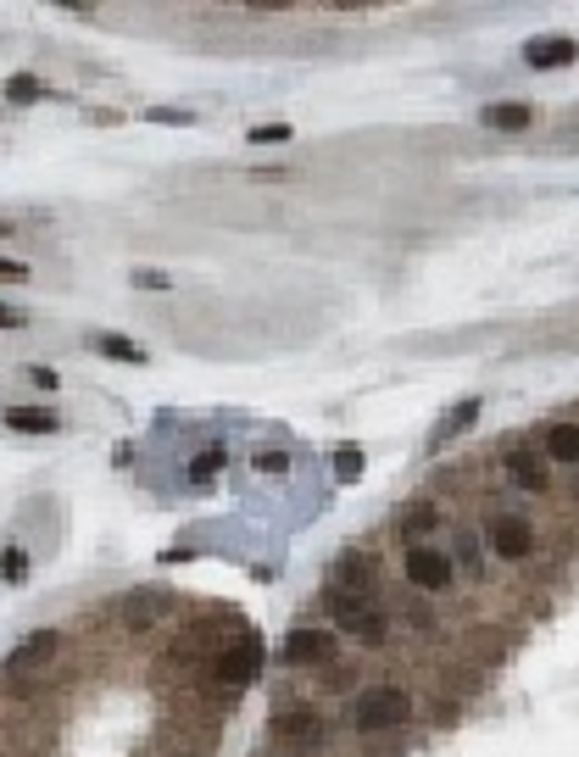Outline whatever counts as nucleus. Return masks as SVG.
<instances>
[{
    "mask_svg": "<svg viewBox=\"0 0 579 757\" xmlns=\"http://www.w3.org/2000/svg\"><path fill=\"white\" fill-rule=\"evenodd\" d=\"M402 530H412V535H423V530H434V507H412V512L402 518Z\"/></svg>",
    "mask_w": 579,
    "mask_h": 757,
    "instance_id": "19",
    "label": "nucleus"
},
{
    "mask_svg": "<svg viewBox=\"0 0 579 757\" xmlns=\"http://www.w3.org/2000/svg\"><path fill=\"white\" fill-rule=\"evenodd\" d=\"M284 139H290L284 123H257V128H251V146H284Z\"/></svg>",
    "mask_w": 579,
    "mask_h": 757,
    "instance_id": "18",
    "label": "nucleus"
},
{
    "mask_svg": "<svg viewBox=\"0 0 579 757\" xmlns=\"http://www.w3.org/2000/svg\"><path fill=\"white\" fill-rule=\"evenodd\" d=\"M257 669H262V646H257V641H239L234 651H223L218 680H223V685H251Z\"/></svg>",
    "mask_w": 579,
    "mask_h": 757,
    "instance_id": "6",
    "label": "nucleus"
},
{
    "mask_svg": "<svg viewBox=\"0 0 579 757\" xmlns=\"http://www.w3.org/2000/svg\"><path fill=\"white\" fill-rule=\"evenodd\" d=\"M28 278V268L23 262H12V257H0V284H23Z\"/></svg>",
    "mask_w": 579,
    "mask_h": 757,
    "instance_id": "22",
    "label": "nucleus"
},
{
    "mask_svg": "<svg viewBox=\"0 0 579 757\" xmlns=\"http://www.w3.org/2000/svg\"><path fill=\"white\" fill-rule=\"evenodd\" d=\"M412 719V696L402 691V685H373V691H362L357 696V707H352V724H357V735H384V730H402Z\"/></svg>",
    "mask_w": 579,
    "mask_h": 757,
    "instance_id": "1",
    "label": "nucleus"
},
{
    "mask_svg": "<svg viewBox=\"0 0 579 757\" xmlns=\"http://www.w3.org/2000/svg\"><path fill=\"white\" fill-rule=\"evenodd\" d=\"M407 580H412L418 591H452L457 562H452L446 551H434V546H412V551H407Z\"/></svg>",
    "mask_w": 579,
    "mask_h": 757,
    "instance_id": "3",
    "label": "nucleus"
},
{
    "mask_svg": "<svg viewBox=\"0 0 579 757\" xmlns=\"http://www.w3.org/2000/svg\"><path fill=\"white\" fill-rule=\"evenodd\" d=\"M134 278L145 284V290H168V278H162V273H151V268H145V273H134Z\"/></svg>",
    "mask_w": 579,
    "mask_h": 757,
    "instance_id": "26",
    "label": "nucleus"
},
{
    "mask_svg": "<svg viewBox=\"0 0 579 757\" xmlns=\"http://www.w3.org/2000/svg\"><path fill=\"white\" fill-rule=\"evenodd\" d=\"M362 468H368V457H362L357 446H341V451H334V473H341V480H357Z\"/></svg>",
    "mask_w": 579,
    "mask_h": 757,
    "instance_id": "17",
    "label": "nucleus"
},
{
    "mask_svg": "<svg viewBox=\"0 0 579 757\" xmlns=\"http://www.w3.org/2000/svg\"><path fill=\"white\" fill-rule=\"evenodd\" d=\"M57 646H62V635H57V630H34V635H28V641L7 657V669H12V674H28V669H39V662H51V657H57Z\"/></svg>",
    "mask_w": 579,
    "mask_h": 757,
    "instance_id": "7",
    "label": "nucleus"
},
{
    "mask_svg": "<svg viewBox=\"0 0 579 757\" xmlns=\"http://www.w3.org/2000/svg\"><path fill=\"white\" fill-rule=\"evenodd\" d=\"M529 117H535V107H523V101H496V107H485V123H491V128H529Z\"/></svg>",
    "mask_w": 579,
    "mask_h": 757,
    "instance_id": "13",
    "label": "nucleus"
},
{
    "mask_svg": "<svg viewBox=\"0 0 579 757\" xmlns=\"http://www.w3.org/2000/svg\"><path fill=\"white\" fill-rule=\"evenodd\" d=\"M341 580H346V585H373V562H357V557H352V562L341 568Z\"/></svg>",
    "mask_w": 579,
    "mask_h": 757,
    "instance_id": "20",
    "label": "nucleus"
},
{
    "mask_svg": "<svg viewBox=\"0 0 579 757\" xmlns=\"http://www.w3.org/2000/svg\"><path fill=\"white\" fill-rule=\"evenodd\" d=\"M95 351L112 357V362H145V351L134 340H123V335H95Z\"/></svg>",
    "mask_w": 579,
    "mask_h": 757,
    "instance_id": "15",
    "label": "nucleus"
},
{
    "mask_svg": "<svg viewBox=\"0 0 579 757\" xmlns=\"http://www.w3.org/2000/svg\"><path fill=\"white\" fill-rule=\"evenodd\" d=\"M574 57H579V45L563 39V34H557V39H529V45H523V62H529V67H568Z\"/></svg>",
    "mask_w": 579,
    "mask_h": 757,
    "instance_id": "10",
    "label": "nucleus"
},
{
    "mask_svg": "<svg viewBox=\"0 0 579 757\" xmlns=\"http://www.w3.org/2000/svg\"><path fill=\"white\" fill-rule=\"evenodd\" d=\"M28 385L34 390H57V368H28Z\"/></svg>",
    "mask_w": 579,
    "mask_h": 757,
    "instance_id": "23",
    "label": "nucleus"
},
{
    "mask_svg": "<svg viewBox=\"0 0 579 757\" xmlns=\"http://www.w3.org/2000/svg\"><path fill=\"white\" fill-rule=\"evenodd\" d=\"M257 468H262V473H284V468H290V457H284V451H262V457H257Z\"/></svg>",
    "mask_w": 579,
    "mask_h": 757,
    "instance_id": "25",
    "label": "nucleus"
},
{
    "mask_svg": "<svg viewBox=\"0 0 579 757\" xmlns=\"http://www.w3.org/2000/svg\"><path fill=\"white\" fill-rule=\"evenodd\" d=\"M485 541H491V557H502V562L535 557V524H529L523 512H502V518H491Z\"/></svg>",
    "mask_w": 579,
    "mask_h": 757,
    "instance_id": "2",
    "label": "nucleus"
},
{
    "mask_svg": "<svg viewBox=\"0 0 579 757\" xmlns=\"http://www.w3.org/2000/svg\"><path fill=\"white\" fill-rule=\"evenodd\" d=\"M218 468H223V451L212 446V451H201V457H196V468H189V473H196V480H212Z\"/></svg>",
    "mask_w": 579,
    "mask_h": 757,
    "instance_id": "21",
    "label": "nucleus"
},
{
    "mask_svg": "<svg viewBox=\"0 0 579 757\" xmlns=\"http://www.w3.org/2000/svg\"><path fill=\"white\" fill-rule=\"evenodd\" d=\"M284 657L296 662V669H323V662L334 657V635L301 624V630H290V635H284Z\"/></svg>",
    "mask_w": 579,
    "mask_h": 757,
    "instance_id": "4",
    "label": "nucleus"
},
{
    "mask_svg": "<svg viewBox=\"0 0 579 757\" xmlns=\"http://www.w3.org/2000/svg\"><path fill=\"white\" fill-rule=\"evenodd\" d=\"M507 473H513L518 491H546V468H541L535 451H507Z\"/></svg>",
    "mask_w": 579,
    "mask_h": 757,
    "instance_id": "12",
    "label": "nucleus"
},
{
    "mask_svg": "<svg viewBox=\"0 0 579 757\" xmlns=\"http://www.w3.org/2000/svg\"><path fill=\"white\" fill-rule=\"evenodd\" d=\"M479 407H485V401H479V396H468V401H457V407L446 412V423H441V435H434V446H441L446 435H463V430H468V423L479 418Z\"/></svg>",
    "mask_w": 579,
    "mask_h": 757,
    "instance_id": "14",
    "label": "nucleus"
},
{
    "mask_svg": "<svg viewBox=\"0 0 579 757\" xmlns=\"http://www.w3.org/2000/svg\"><path fill=\"white\" fill-rule=\"evenodd\" d=\"M7 95H12V101H34L39 84H34V78H12V84H7Z\"/></svg>",
    "mask_w": 579,
    "mask_h": 757,
    "instance_id": "24",
    "label": "nucleus"
},
{
    "mask_svg": "<svg viewBox=\"0 0 579 757\" xmlns=\"http://www.w3.org/2000/svg\"><path fill=\"white\" fill-rule=\"evenodd\" d=\"M0 580H28V551L23 546H7V551H0Z\"/></svg>",
    "mask_w": 579,
    "mask_h": 757,
    "instance_id": "16",
    "label": "nucleus"
},
{
    "mask_svg": "<svg viewBox=\"0 0 579 757\" xmlns=\"http://www.w3.org/2000/svg\"><path fill=\"white\" fill-rule=\"evenodd\" d=\"M162 612H168V591H134V596L123 601V624H128V630H151Z\"/></svg>",
    "mask_w": 579,
    "mask_h": 757,
    "instance_id": "8",
    "label": "nucleus"
},
{
    "mask_svg": "<svg viewBox=\"0 0 579 757\" xmlns=\"http://www.w3.org/2000/svg\"><path fill=\"white\" fill-rule=\"evenodd\" d=\"M268 730H273L279 741H323L318 707H279V713L268 719Z\"/></svg>",
    "mask_w": 579,
    "mask_h": 757,
    "instance_id": "5",
    "label": "nucleus"
},
{
    "mask_svg": "<svg viewBox=\"0 0 579 757\" xmlns=\"http://www.w3.org/2000/svg\"><path fill=\"white\" fill-rule=\"evenodd\" d=\"M0 328H23V312L17 307H0Z\"/></svg>",
    "mask_w": 579,
    "mask_h": 757,
    "instance_id": "27",
    "label": "nucleus"
},
{
    "mask_svg": "<svg viewBox=\"0 0 579 757\" xmlns=\"http://www.w3.org/2000/svg\"><path fill=\"white\" fill-rule=\"evenodd\" d=\"M546 457L557 468H579V423H552L546 430Z\"/></svg>",
    "mask_w": 579,
    "mask_h": 757,
    "instance_id": "11",
    "label": "nucleus"
},
{
    "mask_svg": "<svg viewBox=\"0 0 579 757\" xmlns=\"http://www.w3.org/2000/svg\"><path fill=\"white\" fill-rule=\"evenodd\" d=\"M7 430H17V435H57L62 430V418L51 412V407H7Z\"/></svg>",
    "mask_w": 579,
    "mask_h": 757,
    "instance_id": "9",
    "label": "nucleus"
}]
</instances>
